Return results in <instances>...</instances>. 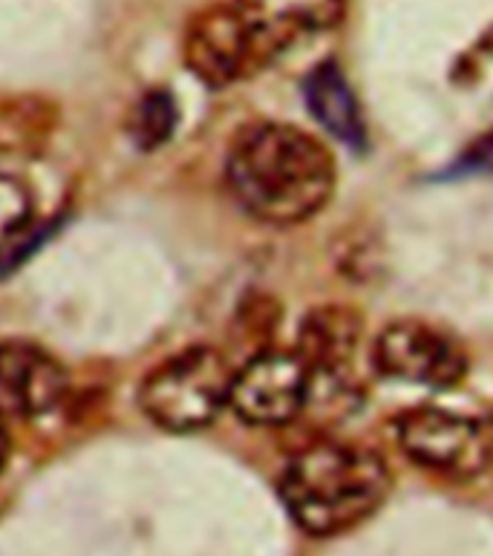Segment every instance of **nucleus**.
<instances>
[{
	"instance_id": "nucleus-1",
	"label": "nucleus",
	"mask_w": 493,
	"mask_h": 556,
	"mask_svg": "<svg viewBox=\"0 0 493 556\" xmlns=\"http://www.w3.org/2000/svg\"><path fill=\"white\" fill-rule=\"evenodd\" d=\"M334 156L320 139L283 122H254L235 136L226 185L249 216L266 225H301L334 191Z\"/></svg>"
},
{
	"instance_id": "nucleus-2",
	"label": "nucleus",
	"mask_w": 493,
	"mask_h": 556,
	"mask_svg": "<svg viewBox=\"0 0 493 556\" xmlns=\"http://www.w3.org/2000/svg\"><path fill=\"white\" fill-rule=\"evenodd\" d=\"M393 476L384 456L350 441H315L294 453L280 476V498L309 536H338L384 505Z\"/></svg>"
},
{
	"instance_id": "nucleus-3",
	"label": "nucleus",
	"mask_w": 493,
	"mask_h": 556,
	"mask_svg": "<svg viewBox=\"0 0 493 556\" xmlns=\"http://www.w3.org/2000/svg\"><path fill=\"white\" fill-rule=\"evenodd\" d=\"M235 369L211 346H188L153 366L139 387V407L167 432H200L231 399Z\"/></svg>"
},
{
	"instance_id": "nucleus-4",
	"label": "nucleus",
	"mask_w": 493,
	"mask_h": 556,
	"mask_svg": "<svg viewBox=\"0 0 493 556\" xmlns=\"http://www.w3.org/2000/svg\"><path fill=\"white\" fill-rule=\"evenodd\" d=\"M395 435L404 456L447 479H473L485 473L493 458V441L482 424L439 407L404 413Z\"/></svg>"
},
{
	"instance_id": "nucleus-5",
	"label": "nucleus",
	"mask_w": 493,
	"mask_h": 556,
	"mask_svg": "<svg viewBox=\"0 0 493 556\" xmlns=\"http://www.w3.org/2000/svg\"><path fill=\"white\" fill-rule=\"evenodd\" d=\"M372 366L387 381L451 390L468 375V352L439 326L425 320H395L378 334Z\"/></svg>"
},
{
	"instance_id": "nucleus-6",
	"label": "nucleus",
	"mask_w": 493,
	"mask_h": 556,
	"mask_svg": "<svg viewBox=\"0 0 493 556\" xmlns=\"http://www.w3.org/2000/svg\"><path fill=\"white\" fill-rule=\"evenodd\" d=\"M312 399V375L298 352H260L231 381L228 407L251 427H283Z\"/></svg>"
},
{
	"instance_id": "nucleus-7",
	"label": "nucleus",
	"mask_w": 493,
	"mask_h": 556,
	"mask_svg": "<svg viewBox=\"0 0 493 556\" xmlns=\"http://www.w3.org/2000/svg\"><path fill=\"white\" fill-rule=\"evenodd\" d=\"M185 64L208 87H228L266 67L231 3H219L193 17L185 35Z\"/></svg>"
},
{
	"instance_id": "nucleus-8",
	"label": "nucleus",
	"mask_w": 493,
	"mask_h": 556,
	"mask_svg": "<svg viewBox=\"0 0 493 556\" xmlns=\"http://www.w3.org/2000/svg\"><path fill=\"white\" fill-rule=\"evenodd\" d=\"M67 369L47 349L29 341H0V416H52L67 401Z\"/></svg>"
},
{
	"instance_id": "nucleus-9",
	"label": "nucleus",
	"mask_w": 493,
	"mask_h": 556,
	"mask_svg": "<svg viewBox=\"0 0 493 556\" xmlns=\"http://www.w3.org/2000/svg\"><path fill=\"white\" fill-rule=\"evenodd\" d=\"M263 61H271L292 43L338 26L346 0H231Z\"/></svg>"
},
{
	"instance_id": "nucleus-10",
	"label": "nucleus",
	"mask_w": 493,
	"mask_h": 556,
	"mask_svg": "<svg viewBox=\"0 0 493 556\" xmlns=\"http://www.w3.org/2000/svg\"><path fill=\"white\" fill-rule=\"evenodd\" d=\"M358 312L346 306H318L303 317L301 334H298V355L312 375V392L320 383H332L341 390L350 381L352 364L361 349Z\"/></svg>"
},
{
	"instance_id": "nucleus-11",
	"label": "nucleus",
	"mask_w": 493,
	"mask_h": 556,
	"mask_svg": "<svg viewBox=\"0 0 493 556\" xmlns=\"http://www.w3.org/2000/svg\"><path fill=\"white\" fill-rule=\"evenodd\" d=\"M50 228L43 225L41 200L24 170L0 162V277L24 263Z\"/></svg>"
},
{
	"instance_id": "nucleus-12",
	"label": "nucleus",
	"mask_w": 493,
	"mask_h": 556,
	"mask_svg": "<svg viewBox=\"0 0 493 556\" xmlns=\"http://www.w3.org/2000/svg\"><path fill=\"white\" fill-rule=\"evenodd\" d=\"M303 96H306V110L312 113V118L329 136H334L352 150H361L367 144V125H364L358 96L338 64L327 61L312 70L303 84Z\"/></svg>"
},
{
	"instance_id": "nucleus-13",
	"label": "nucleus",
	"mask_w": 493,
	"mask_h": 556,
	"mask_svg": "<svg viewBox=\"0 0 493 556\" xmlns=\"http://www.w3.org/2000/svg\"><path fill=\"white\" fill-rule=\"evenodd\" d=\"M176 127V104L167 92H148L130 116V136L139 148H162Z\"/></svg>"
},
{
	"instance_id": "nucleus-14",
	"label": "nucleus",
	"mask_w": 493,
	"mask_h": 556,
	"mask_svg": "<svg viewBox=\"0 0 493 556\" xmlns=\"http://www.w3.org/2000/svg\"><path fill=\"white\" fill-rule=\"evenodd\" d=\"M451 176H493V127L470 141L451 167Z\"/></svg>"
},
{
	"instance_id": "nucleus-15",
	"label": "nucleus",
	"mask_w": 493,
	"mask_h": 556,
	"mask_svg": "<svg viewBox=\"0 0 493 556\" xmlns=\"http://www.w3.org/2000/svg\"><path fill=\"white\" fill-rule=\"evenodd\" d=\"M7 418L0 416V467H3V462H7V453H9V435H7Z\"/></svg>"
}]
</instances>
